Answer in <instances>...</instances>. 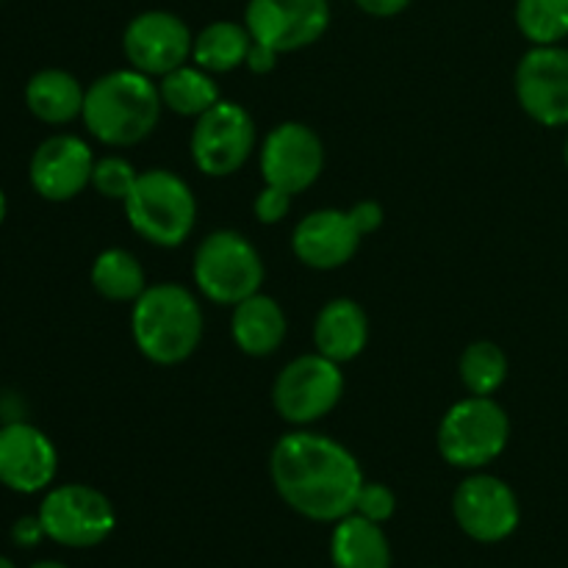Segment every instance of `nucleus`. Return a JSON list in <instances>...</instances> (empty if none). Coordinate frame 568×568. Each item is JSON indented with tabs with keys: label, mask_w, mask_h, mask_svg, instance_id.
<instances>
[{
	"label": "nucleus",
	"mask_w": 568,
	"mask_h": 568,
	"mask_svg": "<svg viewBox=\"0 0 568 568\" xmlns=\"http://www.w3.org/2000/svg\"><path fill=\"white\" fill-rule=\"evenodd\" d=\"M270 475L283 503L311 521H342L364 486L358 458L336 438L311 430L277 438Z\"/></svg>",
	"instance_id": "1"
},
{
	"label": "nucleus",
	"mask_w": 568,
	"mask_h": 568,
	"mask_svg": "<svg viewBox=\"0 0 568 568\" xmlns=\"http://www.w3.org/2000/svg\"><path fill=\"white\" fill-rule=\"evenodd\" d=\"M159 83L144 72L114 70L89 83L81 120L87 131L109 148H133L155 131L161 120Z\"/></svg>",
	"instance_id": "2"
},
{
	"label": "nucleus",
	"mask_w": 568,
	"mask_h": 568,
	"mask_svg": "<svg viewBox=\"0 0 568 568\" xmlns=\"http://www.w3.org/2000/svg\"><path fill=\"white\" fill-rule=\"evenodd\" d=\"M131 336L139 353L159 366L183 364L203 342V308L192 288L153 283L131 308Z\"/></svg>",
	"instance_id": "3"
},
{
	"label": "nucleus",
	"mask_w": 568,
	"mask_h": 568,
	"mask_svg": "<svg viewBox=\"0 0 568 568\" xmlns=\"http://www.w3.org/2000/svg\"><path fill=\"white\" fill-rule=\"evenodd\" d=\"M122 205L128 225L155 247H181L197 225V200L189 183L170 170L139 172Z\"/></svg>",
	"instance_id": "4"
},
{
	"label": "nucleus",
	"mask_w": 568,
	"mask_h": 568,
	"mask_svg": "<svg viewBox=\"0 0 568 568\" xmlns=\"http://www.w3.org/2000/svg\"><path fill=\"white\" fill-rule=\"evenodd\" d=\"M383 225V205L361 200L353 209H320L294 225L292 250L308 270L331 272L349 264L364 236Z\"/></svg>",
	"instance_id": "5"
},
{
	"label": "nucleus",
	"mask_w": 568,
	"mask_h": 568,
	"mask_svg": "<svg viewBox=\"0 0 568 568\" xmlns=\"http://www.w3.org/2000/svg\"><path fill=\"white\" fill-rule=\"evenodd\" d=\"M192 277L214 305H239L261 292L266 266L255 244L239 231H214L194 253Z\"/></svg>",
	"instance_id": "6"
},
{
	"label": "nucleus",
	"mask_w": 568,
	"mask_h": 568,
	"mask_svg": "<svg viewBox=\"0 0 568 568\" xmlns=\"http://www.w3.org/2000/svg\"><path fill=\"white\" fill-rule=\"evenodd\" d=\"M510 419L494 397H466L438 425V453L455 469H483L505 453Z\"/></svg>",
	"instance_id": "7"
},
{
	"label": "nucleus",
	"mask_w": 568,
	"mask_h": 568,
	"mask_svg": "<svg viewBox=\"0 0 568 568\" xmlns=\"http://www.w3.org/2000/svg\"><path fill=\"white\" fill-rule=\"evenodd\" d=\"M344 394L342 364L322 353L300 355L281 369L272 386L277 416L294 427H308L325 419Z\"/></svg>",
	"instance_id": "8"
},
{
	"label": "nucleus",
	"mask_w": 568,
	"mask_h": 568,
	"mask_svg": "<svg viewBox=\"0 0 568 568\" xmlns=\"http://www.w3.org/2000/svg\"><path fill=\"white\" fill-rule=\"evenodd\" d=\"M39 519L50 541L70 549L98 547L116 525L111 499L83 483L50 488L39 505Z\"/></svg>",
	"instance_id": "9"
},
{
	"label": "nucleus",
	"mask_w": 568,
	"mask_h": 568,
	"mask_svg": "<svg viewBox=\"0 0 568 568\" xmlns=\"http://www.w3.org/2000/svg\"><path fill=\"white\" fill-rule=\"evenodd\" d=\"M258 144V131L244 105L220 100L197 116L192 131V161L209 178H227L242 170Z\"/></svg>",
	"instance_id": "10"
},
{
	"label": "nucleus",
	"mask_w": 568,
	"mask_h": 568,
	"mask_svg": "<svg viewBox=\"0 0 568 568\" xmlns=\"http://www.w3.org/2000/svg\"><path fill=\"white\" fill-rule=\"evenodd\" d=\"M516 100L544 128L568 125V48L532 44L516 67Z\"/></svg>",
	"instance_id": "11"
},
{
	"label": "nucleus",
	"mask_w": 568,
	"mask_h": 568,
	"mask_svg": "<svg viewBox=\"0 0 568 568\" xmlns=\"http://www.w3.org/2000/svg\"><path fill=\"white\" fill-rule=\"evenodd\" d=\"M244 26L255 42L294 53L320 42L331 28L327 0H250L244 9Z\"/></svg>",
	"instance_id": "12"
},
{
	"label": "nucleus",
	"mask_w": 568,
	"mask_h": 568,
	"mask_svg": "<svg viewBox=\"0 0 568 568\" xmlns=\"http://www.w3.org/2000/svg\"><path fill=\"white\" fill-rule=\"evenodd\" d=\"M194 33L172 11H142L122 33V53L133 70L150 78H164L192 59Z\"/></svg>",
	"instance_id": "13"
},
{
	"label": "nucleus",
	"mask_w": 568,
	"mask_h": 568,
	"mask_svg": "<svg viewBox=\"0 0 568 568\" xmlns=\"http://www.w3.org/2000/svg\"><path fill=\"white\" fill-rule=\"evenodd\" d=\"M325 170V144L314 128L303 122H281L261 144V175L264 183L300 194L314 186Z\"/></svg>",
	"instance_id": "14"
},
{
	"label": "nucleus",
	"mask_w": 568,
	"mask_h": 568,
	"mask_svg": "<svg viewBox=\"0 0 568 568\" xmlns=\"http://www.w3.org/2000/svg\"><path fill=\"white\" fill-rule=\"evenodd\" d=\"M453 514L460 530L480 544H497L519 527V499L494 475H471L455 488Z\"/></svg>",
	"instance_id": "15"
},
{
	"label": "nucleus",
	"mask_w": 568,
	"mask_h": 568,
	"mask_svg": "<svg viewBox=\"0 0 568 568\" xmlns=\"http://www.w3.org/2000/svg\"><path fill=\"white\" fill-rule=\"evenodd\" d=\"M94 153L81 136L55 133L48 136L31 155L28 178L33 192L48 203L75 200L87 186H92Z\"/></svg>",
	"instance_id": "16"
},
{
	"label": "nucleus",
	"mask_w": 568,
	"mask_h": 568,
	"mask_svg": "<svg viewBox=\"0 0 568 568\" xmlns=\"http://www.w3.org/2000/svg\"><path fill=\"white\" fill-rule=\"evenodd\" d=\"M59 471V453L48 433L31 422H6L0 427V486L14 494L50 488Z\"/></svg>",
	"instance_id": "17"
},
{
	"label": "nucleus",
	"mask_w": 568,
	"mask_h": 568,
	"mask_svg": "<svg viewBox=\"0 0 568 568\" xmlns=\"http://www.w3.org/2000/svg\"><path fill=\"white\" fill-rule=\"evenodd\" d=\"M369 344V316L355 300H327L314 322V347L336 364L355 361Z\"/></svg>",
	"instance_id": "18"
},
{
	"label": "nucleus",
	"mask_w": 568,
	"mask_h": 568,
	"mask_svg": "<svg viewBox=\"0 0 568 568\" xmlns=\"http://www.w3.org/2000/svg\"><path fill=\"white\" fill-rule=\"evenodd\" d=\"M286 311L281 308L275 297L270 294H253V297L242 300L233 305L231 316V336L233 344L242 349L250 358H266L281 349L286 342Z\"/></svg>",
	"instance_id": "19"
},
{
	"label": "nucleus",
	"mask_w": 568,
	"mask_h": 568,
	"mask_svg": "<svg viewBox=\"0 0 568 568\" xmlns=\"http://www.w3.org/2000/svg\"><path fill=\"white\" fill-rule=\"evenodd\" d=\"M83 98H87V89L81 87V81L59 67L33 72L26 83L28 111L44 125H67L81 116Z\"/></svg>",
	"instance_id": "20"
},
{
	"label": "nucleus",
	"mask_w": 568,
	"mask_h": 568,
	"mask_svg": "<svg viewBox=\"0 0 568 568\" xmlns=\"http://www.w3.org/2000/svg\"><path fill=\"white\" fill-rule=\"evenodd\" d=\"M333 568H392V547L381 525L358 514L336 521L331 538Z\"/></svg>",
	"instance_id": "21"
},
{
	"label": "nucleus",
	"mask_w": 568,
	"mask_h": 568,
	"mask_svg": "<svg viewBox=\"0 0 568 568\" xmlns=\"http://www.w3.org/2000/svg\"><path fill=\"white\" fill-rule=\"evenodd\" d=\"M250 48H253V37H250L244 22L216 20L194 37L192 61L203 67V70H209L211 75L233 72L242 64H247Z\"/></svg>",
	"instance_id": "22"
},
{
	"label": "nucleus",
	"mask_w": 568,
	"mask_h": 568,
	"mask_svg": "<svg viewBox=\"0 0 568 568\" xmlns=\"http://www.w3.org/2000/svg\"><path fill=\"white\" fill-rule=\"evenodd\" d=\"M159 92L164 109L181 116H194V120L222 100L214 75L197 64H183L166 72L159 83Z\"/></svg>",
	"instance_id": "23"
},
{
	"label": "nucleus",
	"mask_w": 568,
	"mask_h": 568,
	"mask_svg": "<svg viewBox=\"0 0 568 568\" xmlns=\"http://www.w3.org/2000/svg\"><path fill=\"white\" fill-rule=\"evenodd\" d=\"M92 286L111 303H136L148 288V277L136 255L122 247H109L94 258Z\"/></svg>",
	"instance_id": "24"
},
{
	"label": "nucleus",
	"mask_w": 568,
	"mask_h": 568,
	"mask_svg": "<svg viewBox=\"0 0 568 568\" xmlns=\"http://www.w3.org/2000/svg\"><path fill=\"white\" fill-rule=\"evenodd\" d=\"M460 383L475 397H491L508 381V355L494 342H475L460 355Z\"/></svg>",
	"instance_id": "25"
},
{
	"label": "nucleus",
	"mask_w": 568,
	"mask_h": 568,
	"mask_svg": "<svg viewBox=\"0 0 568 568\" xmlns=\"http://www.w3.org/2000/svg\"><path fill=\"white\" fill-rule=\"evenodd\" d=\"M516 26L530 44H560L568 37V0H516Z\"/></svg>",
	"instance_id": "26"
},
{
	"label": "nucleus",
	"mask_w": 568,
	"mask_h": 568,
	"mask_svg": "<svg viewBox=\"0 0 568 568\" xmlns=\"http://www.w3.org/2000/svg\"><path fill=\"white\" fill-rule=\"evenodd\" d=\"M136 178V166L128 159H122V155H105V159L94 161L92 186L105 200H120V203H125Z\"/></svg>",
	"instance_id": "27"
},
{
	"label": "nucleus",
	"mask_w": 568,
	"mask_h": 568,
	"mask_svg": "<svg viewBox=\"0 0 568 568\" xmlns=\"http://www.w3.org/2000/svg\"><path fill=\"white\" fill-rule=\"evenodd\" d=\"M394 510H397V494H394L388 486H383V483L364 480V486H361L358 491V499H355L353 514L364 516V519L375 521V525H383V521L392 519Z\"/></svg>",
	"instance_id": "28"
},
{
	"label": "nucleus",
	"mask_w": 568,
	"mask_h": 568,
	"mask_svg": "<svg viewBox=\"0 0 568 568\" xmlns=\"http://www.w3.org/2000/svg\"><path fill=\"white\" fill-rule=\"evenodd\" d=\"M292 197L294 194H288L286 189H277V186H270V183H264V189L255 194V203H253L255 220H258L261 225H277V222H283V216H286L288 209H292Z\"/></svg>",
	"instance_id": "29"
},
{
	"label": "nucleus",
	"mask_w": 568,
	"mask_h": 568,
	"mask_svg": "<svg viewBox=\"0 0 568 568\" xmlns=\"http://www.w3.org/2000/svg\"><path fill=\"white\" fill-rule=\"evenodd\" d=\"M44 536V527H42V519L37 516H22V519L14 521V527H11V541L17 544V547H37Z\"/></svg>",
	"instance_id": "30"
},
{
	"label": "nucleus",
	"mask_w": 568,
	"mask_h": 568,
	"mask_svg": "<svg viewBox=\"0 0 568 568\" xmlns=\"http://www.w3.org/2000/svg\"><path fill=\"white\" fill-rule=\"evenodd\" d=\"M277 50H272V48H266V44H261V42H255L253 39V48H250V53H247V70L250 72H255V75H266V72H272L275 70V64H277Z\"/></svg>",
	"instance_id": "31"
},
{
	"label": "nucleus",
	"mask_w": 568,
	"mask_h": 568,
	"mask_svg": "<svg viewBox=\"0 0 568 568\" xmlns=\"http://www.w3.org/2000/svg\"><path fill=\"white\" fill-rule=\"evenodd\" d=\"M355 6L369 17H397L408 9L410 0H355Z\"/></svg>",
	"instance_id": "32"
},
{
	"label": "nucleus",
	"mask_w": 568,
	"mask_h": 568,
	"mask_svg": "<svg viewBox=\"0 0 568 568\" xmlns=\"http://www.w3.org/2000/svg\"><path fill=\"white\" fill-rule=\"evenodd\" d=\"M6 214H9V200H6V194H3V189H0V225H3V220H6Z\"/></svg>",
	"instance_id": "33"
},
{
	"label": "nucleus",
	"mask_w": 568,
	"mask_h": 568,
	"mask_svg": "<svg viewBox=\"0 0 568 568\" xmlns=\"http://www.w3.org/2000/svg\"><path fill=\"white\" fill-rule=\"evenodd\" d=\"M31 568H67L64 564H55V560H39V564H33Z\"/></svg>",
	"instance_id": "34"
},
{
	"label": "nucleus",
	"mask_w": 568,
	"mask_h": 568,
	"mask_svg": "<svg viewBox=\"0 0 568 568\" xmlns=\"http://www.w3.org/2000/svg\"><path fill=\"white\" fill-rule=\"evenodd\" d=\"M0 568H14V564H11L9 558H3V555H0Z\"/></svg>",
	"instance_id": "35"
},
{
	"label": "nucleus",
	"mask_w": 568,
	"mask_h": 568,
	"mask_svg": "<svg viewBox=\"0 0 568 568\" xmlns=\"http://www.w3.org/2000/svg\"><path fill=\"white\" fill-rule=\"evenodd\" d=\"M564 161H566V170H568V136H566V148H564Z\"/></svg>",
	"instance_id": "36"
}]
</instances>
